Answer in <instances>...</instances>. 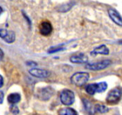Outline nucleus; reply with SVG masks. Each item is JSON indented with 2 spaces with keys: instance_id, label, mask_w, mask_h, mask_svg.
<instances>
[{
  "instance_id": "obj_1",
  "label": "nucleus",
  "mask_w": 122,
  "mask_h": 115,
  "mask_svg": "<svg viewBox=\"0 0 122 115\" xmlns=\"http://www.w3.org/2000/svg\"><path fill=\"white\" fill-rule=\"evenodd\" d=\"M122 96V88L119 87L111 89L108 93L106 102L109 105L117 104L120 101Z\"/></svg>"
},
{
  "instance_id": "obj_2",
  "label": "nucleus",
  "mask_w": 122,
  "mask_h": 115,
  "mask_svg": "<svg viewBox=\"0 0 122 115\" xmlns=\"http://www.w3.org/2000/svg\"><path fill=\"white\" fill-rule=\"evenodd\" d=\"M90 78V74L87 72H76L71 78V82L77 87L83 86Z\"/></svg>"
},
{
  "instance_id": "obj_3",
  "label": "nucleus",
  "mask_w": 122,
  "mask_h": 115,
  "mask_svg": "<svg viewBox=\"0 0 122 115\" xmlns=\"http://www.w3.org/2000/svg\"><path fill=\"white\" fill-rule=\"evenodd\" d=\"M108 84L106 82H100L99 83L87 84L86 87V91L90 95H94L96 93H102L106 91Z\"/></svg>"
},
{
  "instance_id": "obj_4",
  "label": "nucleus",
  "mask_w": 122,
  "mask_h": 115,
  "mask_svg": "<svg viewBox=\"0 0 122 115\" xmlns=\"http://www.w3.org/2000/svg\"><path fill=\"white\" fill-rule=\"evenodd\" d=\"M60 99L61 103L65 106H71L75 102V94L69 89H65L61 93Z\"/></svg>"
},
{
  "instance_id": "obj_5",
  "label": "nucleus",
  "mask_w": 122,
  "mask_h": 115,
  "mask_svg": "<svg viewBox=\"0 0 122 115\" xmlns=\"http://www.w3.org/2000/svg\"><path fill=\"white\" fill-rule=\"evenodd\" d=\"M111 64V61L109 59H105L102 61L87 63L86 65V69L92 71H99L106 69Z\"/></svg>"
},
{
  "instance_id": "obj_6",
  "label": "nucleus",
  "mask_w": 122,
  "mask_h": 115,
  "mask_svg": "<svg viewBox=\"0 0 122 115\" xmlns=\"http://www.w3.org/2000/svg\"><path fill=\"white\" fill-rule=\"evenodd\" d=\"M0 38L5 42L12 44L16 40V35L13 31H8L5 29H0Z\"/></svg>"
},
{
  "instance_id": "obj_7",
  "label": "nucleus",
  "mask_w": 122,
  "mask_h": 115,
  "mask_svg": "<svg viewBox=\"0 0 122 115\" xmlns=\"http://www.w3.org/2000/svg\"><path fill=\"white\" fill-rule=\"evenodd\" d=\"M53 94H54V90L50 87H48L40 89L37 93V97L41 100L47 101L50 99V97L52 96Z\"/></svg>"
},
{
  "instance_id": "obj_8",
  "label": "nucleus",
  "mask_w": 122,
  "mask_h": 115,
  "mask_svg": "<svg viewBox=\"0 0 122 115\" xmlns=\"http://www.w3.org/2000/svg\"><path fill=\"white\" fill-rule=\"evenodd\" d=\"M39 32L41 35L44 36L50 35L53 31V27L52 24L48 21H42L40 23L39 27Z\"/></svg>"
},
{
  "instance_id": "obj_9",
  "label": "nucleus",
  "mask_w": 122,
  "mask_h": 115,
  "mask_svg": "<svg viewBox=\"0 0 122 115\" xmlns=\"http://www.w3.org/2000/svg\"><path fill=\"white\" fill-rule=\"evenodd\" d=\"M29 74L30 75L38 78H46L50 76V71L39 69V68H32L29 70Z\"/></svg>"
},
{
  "instance_id": "obj_10",
  "label": "nucleus",
  "mask_w": 122,
  "mask_h": 115,
  "mask_svg": "<svg viewBox=\"0 0 122 115\" xmlns=\"http://www.w3.org/2000/svg\"><path fill=\"white\" fill-rule=\"evenodd\" d=\"M108 14L109 15V17L113 21L116 25L122 27V17L120 15V14L116 10L113 8L109 9L108 10Z\"/></svg>"
},
{
  "instance_id": "obj_11",
  "label": "nucleus",
  "mask_w": 122,
  "mask_h": 115,
  "mask_svg": "<svg viewBox=\"0 0 122 115\" xmlns=\"http://www.w3.org/2000/svg\"><path fill=\"white\" fill-rule=\"evenodd\" d=\"M88 61L87 57L83 53H80L78 55H73L70 58V61L73 63H78V64H82L86 63Z\"/></svg>"
},
{
  "instance_id": "obj_12",
  "label": "nucleus",
  "mask_w": 122,
  "mask_h": 115,
  "mask_svg": "<svg viewBox=\"0 0 122 115\" xmlns=\"http://www.w3.org/2000/svg\"><path fill=\"white\" fill-rule=\"evenodd\" d=\"M109 54V49L104 45H100L99 46L96 47L94 49L91 53L90 55L93 57H95L98 55H108Z\"/></svg>"
},
{
  "instance_id": "obj_13",
  "label": "nucleus",
  "mask_w": 122,
  "mask_h": 115,
  "mask_svg": "<svg viewBox=\"0 0 122 115\" xmlns=\"http://www.w3.org/2000/svg\"><path fill=\"white\" fill-rule=\"evenodd\" d=\"M21 96L19 93H14L10 94L8 96V101L11 104H16L20 101Z\"/></svg>"
},
{
  "instance_id": "obj_14",
  "label": "nucleus",
  "mask_w": 122,
  "mask_h": 115,
  "mask_svg": "<svg viewBox=\"0 0 122 115\" xmlns=\"http://www.w3.org/2000/svg\"><path fill=\"white\" fill-rule=\"evenodd\" d=\"M61 115H77V111H75L74 109L71 108H62L58 112Z\"/></svg>"
},
{
  "instance_id": "obj_15",
  "label": "nucleus",
  "mask_w": 122,
  "mask_h": 115,
  "mask_svg": "<svg viewBox=\"0 0 122 115\" xmlns=\"http://www.w3.org/2000/svg\"><path fill=\"white\" fill-rule=\"evenodd\" d=\"M94 110L96 112H99V113H102V114H103V113H107V112H109V108L107 107V106H105V105H102V104H96L95 107H94Z\"/></svg>"
},
{
  "instance_id": "obj_16",
  "label": "nucleus",
  "mask_w": 122,
  "mask_h": 115,
  "mask_svg": "<svg viewBox=\"0 0 122 115\" xmlns=\"http://www.w3.org/2000/svg\"><path fill=\"white\" fill-rule=\"evenodd\" d=\"M10 111L12 114H15V115L19 113V110L15 104H12V106L10 107Z\"/></svg>"
},
{
  "instance_id": "obj_17",
  "label": "nucleus",
  "mask_w": 122,
  "mask_h": 115,
  "mask_svg": "<svg viewBox=\"0 0 122 115\" xmlns=\"http://www.w3.org/2000/svg\"><path fill=\"white\" fill-rule=\"evenodd\" d=\"M64 49L63 48H61V47H59V48H52V49H49V50H48V53H57V52H59V51H62V50H63Z\"/></svg>"
},
{
  "instance_id": "obj_18",
  "label": "nucleus",
  "mask_w": 122,
  "mask_h": 115,
  "mask_svg": "<svg viewBox=\"0 0 122 115\" xmlns=\"http://www.w3.org/2000/svg\"><path fill=\"white\" fill-rule=\"evenodd\" d=\"M26 65H27L28 66L35 67L37 66V63L34 61H28V62H26Z\"/></svg>"
},
{
  "instance_id": "obj_19",
  "label": "nucleus",
  "mask_w": 122,
  "mask_h": 115,
  "mask_svg": "<svg viewBox=\"0 0 122 115\" xmlns=\"http://www.w3.org/2000/svg\"><path fill=\"white\" fill-rule=\"evenodd\" d=\"M4 98V93L3 91H0V104L3 103Z\"/></svg>"
},
{
  "instance_id": "obj_20",
  "label": "nucleus",
  "mask_w": 122,
  "mask_h": 115,
  "mask_svg": "<svg viewBox=\"0 0 122 115\" xmlns=\"http://www.w3.org/2000/svg\"><path fill=\"white\" fill-rule=\"evenodd\" d=\"M3 85H4V78L1 75H0V88H1Z\"/></svg>"
},
{
  "instance_id": "obj_21",
  "label": "nucleus",
  "mask_w": 122,
  "mask_h": 115,
  "mask_svg": "<svg viewBox=\"0 0 122 115\" xmlns=\"http://www.w3.org/2000/svg\"><path fill=\"white\" fill-rule=\"evenodd\" d=\"M4 56V53L3 52V50L0 49V61H1V60L3 59Z\"/></svg>"
},
{
  "instance_id": "obj_22",
  "label": "nucleus",
  "mask_w": 122,
  "mask_h": 115,
  "mask_svg": "<svg viewBox=\"0 0 122 115\" xmlns=\"http://www.w3.org/2000/svg\"><path fill=\"white\" fill-rule=\"evenodd\" d=\"M2 12H3V9L1 8V7L0 6V14L2 13Z\"/></svg>"
}]
</instances>
